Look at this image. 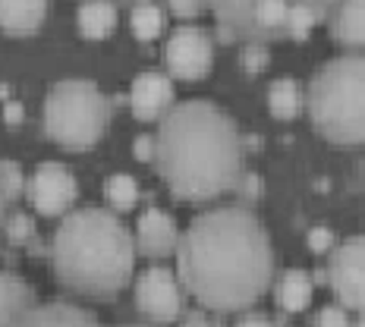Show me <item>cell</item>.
<instances>
[{
  "label": "cell",
  "mask_w": 365,
  "mask_h": 327,
  "mask_svg": "<svg viewBox=\"0 0 365 327\" xmlns=\"http://www.w3.org/2000/svg\"><path fill=\"white\" fill-rule=\"evenodd\" d=\"M76 22H79V32L86 38H108L117 26V6L110 0H88L79 6Z\"/></svg>",
  "instance_id": "9a60e30c"
},
{
  "label": "cell",
  "mask_w": 365,
  "mask_h": 327,
  "mask_svg": "<svg viewBox=\"0 0 365 327\" xmlns=\"http://www.w3.org/2000/svg\"><path fill=\"white\" fill-rule=\"evenodd\" d=\"M129 104L139 120H155L173 104V82L161 73H142L135 76L133 91H129Z\"/></svg>",
  "instance_id": "8fae6325"
},
{
  "label": "cell",
  "mask_w": 365,
  "mask_h": 327,
  "mask_svg": "<svg viewBox=\"0 0 365 327\" xmlns=\"http://www.w3.org/2000/svg\"><path fill=\"white\" fill-rule=\"evenodd\" d=\"M365 242L356 237V239H346L344 246L334 252L331 258V284H334V293L340 296L346 308H362V299H365Z\"/></svg>",
  "instance_id": "ba28073f"
},
{
  "label": "cell",
  "mask_w": 365,
  "mask_h": 327,
  "mask_svg": "<svg viewBox=\"0 0 365 327\" xmlns=\"http://www.w3.org/2000/svg\"><path fill=\"white\" fill-rule=\"evenodd\" d=\"M205 4L215 10L224 38L252 41V10L262 4V0H205ZM284 4H309L324 16V13H331V6L337 4V0H284Z\"/></svg>",
  "instance_id": "30bf717a"
},
{
  "label": "cell",
  "mask_w": 365,
  "mask_h": 327,
  "mask_svg": "<svg viewBox=\"0 0 365 327\" xmlns=\"http://www.w3.org/2000/svg\"><path fill=\"white\" fill-rule=\"evenodd\" d=\"M4 204H6V192H4V186H0V214H4Z\"/></svg>",
  "instance_id": "4dcf8cb0"
},
{
  "label": "cell",
  "mask_w": 365,
  "mask_h": 327,
  "mask_svg": "<svg viewBox=\"0 0 365 327\" xmlns=\"http://www.w3.org/2000/svg\"><path fill=\"white\" fill-rule=\"evenodd\" d=\"M48 0H0V26L10 32H35L44 19Z\"/></svg>",
  "instance_id": "5bb4252c"
},
{
  "label": "cell",
  "mask_w": 365,
  "mask_h": 327,
  "mask_svg": "<svg viewBox=\"0 0 365 327\" xmlns=\"http://www.w3.org/2000/svg\"><path fill=\"white\" fill-rule=\"evenodd\" d=\"M312 302V280L302 271H287L277 284V306L287 311H302Z\"/></svg>",
  "instance_id": "ac0fdd59"
},
{
  "label": "cell",
  "mask_w": 365,
  "mask_h": 327,
  "mask_svg": "<svg viewBox=\"0 0 365 327\" xmlns=\"http://www.w3.org/2000/svg\"><path fill=\"white\" fill-rule=\"evenodd\" d=\"M315 321H318V324H334V327H337V324H346V311H344V308H322Z\"/></svg>",
  "instance_id": "83f0119b"
},
{
  "label": "cell",
  "mask_w": 365,
  "mask_h": 327,
  "mask_svg": "<svg viewBox=\"0 0 365 327\" xmlns=\"http://www.w3.org/2000/svg\"><path fill=\"white\" fill-rule=\"evenodd\" d=\"M182 286L211 311H242L268 290L274 255L264 227L246 208H215L177 239Z\"/></svg>",
  "instance_id": "6da1fadb"
},
{
  "label": "cell",
  "mask_w": 365,
  "mask_h": 327,
  "mask_svg": "<svg viewBox=\"0 0 365 327\" xmlns=\"http://www.w3.org/2000/svg\"><path fill=\"white\" fill-rule=\"evenodd\" d=\"M110 108L95 82L66 79L51 88L44 101V126L54 142L66 148H88L104 135Z\"/></svg>",
  "instance_id": "5b68a950"
},
{
  "label": "cell",
  "mask_w": 365,
  "mask_h": 327,
  "mask_svg": "<svg viewBox=\"0 0 365 327\" xmlns=\"http://www.w3.org/2000/svg\"><path fill=\"white\" fill-rule=\"evenodd\" d=\"M318 19H322V13H318L315 6H309V4H290V6H287L284 32H290L293 38H306Z\"/></svg>",
  "instance_id": "44dd1931"
},
{
  "label": "cell",
  "mask_w": 365,
  "mask_h": 327,
  "mask_svg": "<svg viewBox=\"0 0 365 327\" xmlns=\"http://www.w3.org/2000/svg\"><path fill=\"white\" fill-rule=\"evenodd\" d=\"M362 85L365 63L359 54H344L324 63L309 85V113L318 133L331 142L353 145L365 135V110H362Z\"/></svg>",
  "instance_id": "277c9868"
},
{
  "label": "cell",
  "mask_w": 365,
  "mask_h": 327,
  "mask_svg": "<svg viewBox=\"0 0 365 327\" xmlns=\"http://www.w3.org/2000/svg\"><path fill=\"white\" fill-rule=\"evenodd\" d=\"M135 157H139V161L155 157V139H151V135H139V139H135Z\"/></svg>",
  "instance_id": "f1b7e54d"
},
{
  "label": "cell",
  "mask_w": 365,
  "mask_h": 327,
  "mask_svg": "<svg viewBox=\"0 0 365 327\" xmlns=\"http://www.w3.org/2000/svg\"><path fill=\"white\" fill-rule=\"evenodd\" d=\"M164 28V13L161 6L155 4H139L133 10V32L135 38H142V41H148V38H158Z\"/></svg>",
  "instance_id": "ffe728a7"
},
{
  "label": "cell",
  "mask_w": 365,
  "mask_h": 327,
  "mask_svg": "<svg viewBox=\"0 0 365 327\" xmlns=\"http://www.w3.org/2000/svg\"><path fill=\"white\" fill-rule=\"evenodd\" d=\"M0 186H4L6 199H13V195L22 189V170L13 161H4L0 164Z\"/></svg>",
  "instance_id": "603a6c76"
},
{
  "label": "cell",
  "mask_w": 365,
  "mask_h": 327,
  "mask_svg": "<svg viewBox=\"0 0 365 327\" xmlns=\"http://www.w3.org/2000/svg\"><path fill=\"white\" fill-rule=\"evenodd\" d=\"M4 117L10 120V123H19V120H22V108H19V104H6Z\"/></svg>",
  "instance_id": "f546056e"
},
{
  "label": "cell",
  "mask_w": 365,
  "mask_h": 327,
  "mask_svg": "<svg viewBox=\"0 0 365 327\" xmlns=\"http://www.w3.org/2000/svg\"><path fill=\"white\" fill-rule=\"evenodd\" d=\"M135 302L155 321H173L182 311V293L167 268H148L135 284Z\"/></svg>",
  "instance_id": "8992f818"
},
{
  "label": "cell",
  "mask_w": 365,
  "mask_h": 327,
  "mask_svg": "<svg viewBox=\"0 0 365 327\" xmlns=\"http://www.w3.org/2000/svg\"><path fill=\"white\" fill-rule=\"evenodd\" d=\"M164 54H167V66H170L173 76L199 79V76H205L211 66V38L205 35L202 28L182 26L170 35Z\"/></svg>",
  "instance_id": "52a82bcc"
},
{
  "label": "cell",
  "mask_w": 365,
  "mask_h": 327,
  "mask_svg": "<svg viewBox=\"0 0 365 327\" xmlns=\"http://www.w3.org/2000/svg\"><path fill=\"white\" fill-rule=\"evenodd\" d=\"M177 224L161 208H148L139 217V249L148 258H164L177 249Z\"/></svg>",
  "instance_id": "7c38bea8"
},
{
  "label": "cell",
  "mask_w": 365,
  "mask_h": 327,
  "mask_svg": "<svg viewBox=\"0 0 365 327\" xmlns=\"http://www.w3.org/2000/svg\"><path fill=\"white\" fill-rule=\"evenodd\" d=\"M205 0H170V10L177 13V16H195V13H202Z\"/></svg>",
  "instance_id": "4316f807"
},
{
  "label": "cell",
  "mask_w": 365,
  "mask_h": 327,
  "mask_svg": "<svg viewBox=\"0 0 365 327\" xmlns=\"http://www.w3.org/2000/svg\"><path fill=\"white\" fill-rule=\"evenodd\" d=\"M108 199L113 202V208L126 211L139 202V186H135V180L129 173H113L108 180Z\"/></svg>",
  "instance_id": "7402d4cb"
},
{
  "label": "cell",
  "mask_w": 365,
  "mask_h": 327,
  "mask_svg": "<svg viewBox=\"0 0 365 327\" xmlns=\"http://www.w3.org/2000/svg\"><path fill=\"white\" fill-rule=\"evenodd\" d=\"M135 264L129 230L104 208L73 211L54 237V271L79 293H117Z\"/></svg>",
  "instance_id": "3957f363"
},
{
  "label": "cell",
  "mask_w": 365,
  "mask_h": 327,
  "mask_svg": "<svg viewBox=\"0 0 365 327\" xmlns=\"http://www.w3.org/2000/svg\"><path fill=\"white\" fill-rule=\"evenodd\" d=\"M242 66H246V70H262V66H268V51L258 48V44H249V48L242 51Z\"/></svg>",
  "instance_id": "d4e9b609"
},
{
  "label": "cell",
  "mask_w": 365,
  "mask_h": 327,
  "mask_svg": "<svg viewBox=\"0 0 365 327\" xmlns=\"http://www.w3.org/2000/svg\"><path fill=\"white\" fill-rule=\"evenodd\" d=\"M29 306H32V290L16 274H0V324L19 321Z\"/></svg>",
  "instance_id": "e0dca14e"
},
{
  "label": "cell",
  "mask_w": 365,
  "mask_h": 327,
  "mask_svg": "<svg viewBox=\"0 0 365 327\" xmlns=\"http://www.w3.org/2000/svg\"><path fill=\"white\" fill-rule=\"evenodd\" d=\"M362 6H365V0H337V4H334L331 32L340 44H346V48H359L362 44V35H365Z\"/></svg>",
  "instance_id": "4fadbf2b"
},
{
  "label": "cell",
  "mask_w": 365,
  "mask_h": 327,
  "mask_svg": "<svg viewBox=\"0 0 365 327\" xmlns=\"http://www.w3.org/2000/svg\"><path fill=\"white\" fill-rule=\"evenodd\" d=\"M32 230H35V224L29 220L26 214H16L10 220V227H6V233H10V239H16V242H22V239H29L32 237Z\"/></svg>",
  "instance_id": "484cf974"
},
{
  "label": "cell",
  "mask_w": 365,
  "mask_h": 327,
  "mask_svg": "<svg viewBox=\"0 0 365 327\" xmlns=\"http://www.w3.org/2000/svg\"><path fill=\"white\" fill-rule=\"evenodd\" d=\"M76 199V180L63 164H41L32 177V202L41 214H60Z\"/></svg>",
  "instance_id": "9c48e42d"
},
{
  "label": "cell",
  "mask_w": 365,
  "mask_h": 327,
  "mask_svg": "<svg viewBox=\"0 0 365 327\" xmlns=\"http://www.w3.org/2000/svg\"><path fill=\"white\" fill-rule=\"evenodd\" d=\"M268 104H271V113L277 120H290L302 108V91L293 79H277L268 91Z\"/></svg>",
  "instance_id": "d6986e66"
},
{
  "label": "cell",
  "mask_w": 365,
  "mask_h": 327,
  "mask_svg": "<svg viewBox=\"0 0 365 327\" xmlns=\"http://www.w3.org/2000/svg\"><path fill=\"white\" fill-rule=\"evenodd\" d=\"M155 157L173 195L205 202L240 180L242 145L233 120L211 101L192 98L164 117Z\"/></svg>",
  "instance_id": "7a4b0ae2"
},
{
  "label": "cell",
  "mask_w": 365,
  "mask_h": 327,
  "mask_svg": "<svg viewBox=\"0 0 365 327\" xmlns=\"http://www.w3.org/2000/svg\"><path fill=\"white\" fill-rule=\"evenodd\" d=\"M22 324H95V315L70 302H51V306L32 308L29 306L19 318Z\"/></svg>",
  "instance_id": "2e32d148"
},
{
  "label": "cell",
  "mask_w": 365,
  "mask_h": 327,
  "mask_svg": "<svg viewBox=\"0 0 365 327\" xmlns=\"http://www.w3.org/2000/svg\"><path fill=\"white\" fill-rule=\"evenodd\" d=\"M309 246H312V252H331V246H334L331 227H315L309 233Z\"/></svg>",
  "instance_id": "cb8c5ba5"
}]
</instances>
